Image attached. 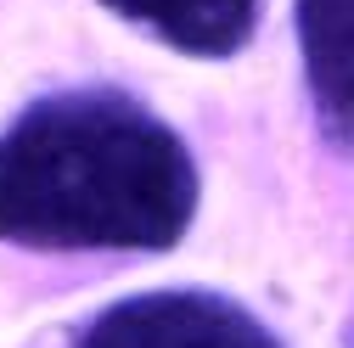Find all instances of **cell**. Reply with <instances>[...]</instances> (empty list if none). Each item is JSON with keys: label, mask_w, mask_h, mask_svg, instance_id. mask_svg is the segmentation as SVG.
I'll return each instance as SVG.
<instances>
[{"label": "cell", "mask_w": 354, "mask_h": 348, "mask_svg": "<svg viewBox=\"0 0 354 348\" xmlns=\"http://www.w3.org/2000/svg\"><path fill=\"white\" fill-rule=\"evenodd\" d=\"M197 157L141 96L79 84L0 129V242L28 253H163L197 220Z\"/></svg>", "instance_id": "1"}, {"label": "cell", "mask_w": 354, "mask_h": 348, "mask_svg": "<svg viewBox=\"0 0 354 348\" xmlns=\"http://www.w3.org/2000/svg\"><path fill=\"white\" fill-rule=\"evenodd\" d=\"M73 348H287L253 309L208 287H163L118 298Z\"/></svg>", "instance_id": "2"}, {"label": "cell", "mask_w": 354, "mask_h": 348, "mask_svg": "<svg viewBox=\"0 0 354 348\" xmlns=\"http://www.w3.org/2000/svg\"><path fill=\"white\" fill-rule=\"evenodd\" d=\"M292 23L315 129L354 163V0H292Z\"/></svg>", "instance_id": "3"}, {"label": "cell", "mask_w": 354, "mask_h": 348, "mask_svg": "<svg viewBox=\"0 0 354 348\" xmlns=\"http://www.w3.org/2000/svg\"><path fill=\"white\" fill-rule=\"evenodd\" d=\"M102 6L180 57L225 62L253 39L264 0H102Z\"/></svg>", "instance_id": "4"}]
</instances>
